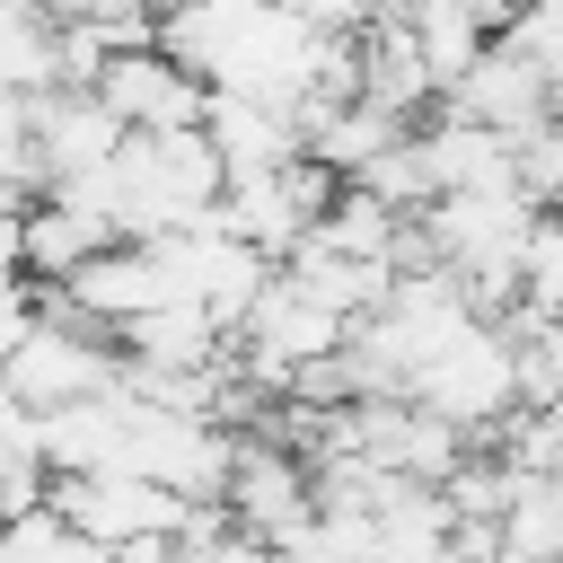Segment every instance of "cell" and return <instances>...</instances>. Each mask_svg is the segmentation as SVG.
Returning <instances> with one entry per match:
<instances>
[{"label": "cell", "instance_id": "cell-1", "mask_svg": "<svg viewBox=\"0 0 563 563\" xmlns=\"http://www.w3.org/2000/svg\"><path fill=\"white\" fill-rule=\"evenodd\" d=\"M26 290H35V308H26L18 343L0 352L9 396H18L26 413H62V405H79V396L123 387V343H114L97 317H79L53 282H26Z\"/></svg>", "mask_w": 563, "mask_h": 563}, {"label": "cell", "instance_id": "cell-2", "mask_svg": "<svg viewBox=\"0 0 563 563\" xmlns=\"http://www.w3.org/2000/svg\"><path fill=\"white\" fill-rule=\"evenodd\" d=\"M413 405H431L440 422H457L484 449L519 413V343H510V317H475L449 352H431L422 378H413Z\"/></svg>", "mask_w": 563, "mask_h": 563}, {"label": "cell", "instance_id": "cell-3", "mask_svg": "<svg viewBox=\"0 0 563 563\" xmlns=\"http://www.w3.org/2000/svg\"><path fill=\"white\" fill-rule=\"evenodd\" d=\"M220 510L264 537V545H290L308 519H317V466L282 440V431H238V457H229V484H220Z\"/></svg>", "mask_w": 563, "mask_h": 563}, {"label": "cell", "instance_id": "cell-4", "mask_svg": "<svg viewBox=\"0 0 563 563\" xmlns=\"http://www.w3.org/2000/svg\"><path fill=\"white\" fill-rule=\"evenodd\" d=\"M97 97L114 106V123H123V132H202V114H211V79H202V70H185L167 44L106 53Z\"/></svg>", "mask_w": 563, "mask_h": 563}, {"label": "cell", "instance_id": "cell-5", "mask_svg": "<svg viewBox=\"0 0 563 563\" xmlns=\"http://www.w3.org/2000/svg\"><path fill=\"white\" fill-rule=\"evenodd\" d=\"M26 132H35V167H44V185L97 176V167H114V150L132 141L97 88H26Z\"/></svg>", "mask_w": 563, "mask_h": 563}, {"label": "cell", "instance_id": "cell-6", "mask_svg": "<svg viewBox=\"0 0 563 563\" xmlns=\"http://www.w3.org/2000/svg\"><path fill=\"white\" fill-rule=\"evenodd\" d=\"M440 114H466V123H484V132L519 141V132H537V123L554 114V88L537 79V62H528L510 35H493V44H484V62L440 97Z\"/></svg>", "mask_w": 563, "mask_h": 563}, {"label": "cell", "instance_id": "cell-7", "mask_svg": "<svg viewBox=\"0 0 563 563\" xmlns=\"http://www.w3.org/2000/svg\"><path fill=\"white\" fill-rule=\"evenodd\" d=\"M114 343H123V369H220L229 361V325L202 299H158Z\"/></svg>", "mask_w": 563, "mask_h": 563}, {"label": "cell", "instance_id": "cell-8", "mask_svg": "<svg viewBox=\"0 0 563 563\" xmlns=\"http://www.w3.org/2000/svg\"><path fill=\"white\" fill-rule=\"evenodd\" d=\"M123 431H132V387H106V396H79L62 413H35V449L53 475H106L123 466Z\"/></svg>", "mask_w": 563, "mask_h": 563}, {"label": "cell", "instance_id": "cell-9", "mask_svg": "<svg viewBox=\"0 0 563 563\" xmlns=\"http://www.w3.org/2000/svg\"><path fill=\"white\" fill-rule=\"evenodd\" d=\"M97 246H114V220L70 202V194H35L26 202V229H18V273L26 282H70Z\"/></svg>", "mask_w": 563, "mask_h": 563}, {"label": "cell", "instance_id": "cell-10", "mask_svg": "<svg viewBox=\"0 0 563 563\" xmlns=\"http://www.w3.org/2000/svg\"><path fill=\"white\" fill-rule=\"evenodd\" d=\"M202 132H211V150H220V167H229V176H264V167L299 158V123H290L282 106L246 97V88H211Z\"/></svg>", "mask_w": 563, "mask_h": 563}, {"label": "cell", "instance_id": "cell-11", "mask_svg": "<svg viewBox=\"0 0 563 563\" xmlns=\"http://www.w3.org/2000/svg\"><path fill=\"white\" fill-rule=\"evenodd\" d=\"M510 317H563V211H537L519 255V308Z\"/></svg>", "mask_w": 563, "mask_h": 563}, {"label": "cell", "instance_id": "cell-12", "mask_svg": "<svg viewBox=\"0 0 563 563\" xmlns=\"http://www.w3.org/2000/svg\"><path fill=\"white\" fill-rule=\"evenodd\" d=\"M176 563H273V545H264V537H246V528H238V519H229V510L211 501V510H202V519L185 528Z\"/></svg>", "mask_w": 563, "mask_h": 563}, {"label": "cell", "instance_id": "cell-13", "mask_svg": "<svg viewBox=\"0 0 563 563\" xmlns=\"http://www.w3.org/2000/svg\"><path fill=\"white\" fill-rule=\"evenodd\" d=\"M290 9H299L317 35H361V26H369V18H387L396 0H290Z\"/></svg>", "mask_w": 563, "mask_h": 563}, {"label": "cell", "instance_id": "cell-14", "mask_svg": "<svg viewBox=\"0 0 563 563\" xmlns=\"http://www.w3.org/2000/svg\"><path fill=\"white\" fill-rule=\"evenodd\" d=\"M0 563H18V545H9V528H0Z\"/></svg>", "mask_w": 563, "mask_h": 563}, {"label": "cell", "instance_id": "cell-15", "mask_svg": "<svg viewBox=\"0 0 563 563\" xmlns=\"http://www.w3.org/2000/svg\"><path fill=\"white\" fill-rule=\"evenodd\" d=\"M545 563H563V545H554V554H545Z\"/></svg>", "mask_w": 563, "mask_h": 563}]
</instances>
